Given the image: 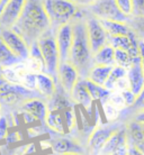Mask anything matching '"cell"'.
Here are the masks:
<instances>
[{
	"instance_id": "obj_12",
	"label": "cell",
	"mask_w": 144,
	"mask_h": 155,
	"mask_svg": "<svg viewBox=\"0 0 144 155\" xmlns=\"http://www.w3.org/2000/svg\"><path fill=\"white\" fill-rule=\"evenodd\" d=\"M55 38L58 43L59 53H60V61L61 63L69 62L70 52L73 43V28L72 24L62 25L55 31Z\"/></svg>"
},
{
	"instance_id": "obj_45",
	"label": "cell",
	"mask_w": 144,
	"mask_h": 155,
	"mask_svg": "<svg viewBox=\"0 0 144 155\" xmlns=\"http://www.w3.org/2000/svg\"><path fill=\"white\" fill-rule=\"evenodd\" d=\"M1 1H2V0H0V2H1Z\"/></svg>"
},
{
	"instance_id": "obj_39",
	"label": "cell",
	"mask_w": 144,
	"mask_h": 155,
	"mask_svg": "<svg viewBox=\"0 0 144 155\" xmlns=\"http://www.w3.org/2000/svg\"><path fill=\"white\" fill-rule=\"evenodd\" d=\"M131 119L135 120L137 123H141V124H144V110H141V111L133 114V117Z\"/></svg>"
},
{
	"instance_id": "obj_8",
	"label": "cell",
	"mask_w": 144,
	"mask_h": 155,
	"mask_svg": "<svg viewBox=\"0 0 144 155\" xmlns=\"http://www.w3.org/2000/svg\"><path fill=\"white\" fill-rule=\"evenodd\" d=\"M87 33H88V38H89L91 52L95 54L96 52L100 50L102 46L108 44V34L104 28L100 19L91 16L86 19Z\"/></svg>"
},
{
	"instance_id": "obj_28",
	"label": "cell",
	"mask_w": 144,
	"mask_h": 155,
	"mask_svg": "<svg viewBox=\"0 0 144 155\" xmlns=\"http://www.w3.org/2000/svg\"><path fill=\"white\" fill-rule=\"evenodd\" d=\"M129 25L133 29V31L139 36L140 39H144V17L133 16L129 21Z\"/></svg>"
},
{
	"instance_id": "obj_9",
	"label": "cell",
	"mask_w": 144,
	"mask_h": 155,
	"mask_svg": "<svg viewBox=\"0 0 144 155\" xmlns=\"http://www.w3.org/2000/svg\"><path fill=\"white\" fill-rule=\"evenodd\" d=\"M0 38L7 45L14 54H16L20 60L26 61L29 56V45L22 36L16 33L12 28L0 29Z\"/></svg>"
},
{
	"instance_id": "obj_17",
	"label": "cell",
	"mask_w": 144,
	"mask_h": 155,
	"mask_svg": "<svg viewBox=\"0 0 144 155\" xmlns=\"http://www.w3.org/2000/svg\"><path fill=\"white\" fill-rule=\"evenodd\" d=\"M28 69L34 73H45V63L39 46V43L36 42L29 46V56L25 61Z\"/></svg>"
},
{
	"instance_id": "obj_38",
	"label": "cell",
	"mask_w": 144,
	"mask_h": 155,
	"mask_svg": "<svg viewBox=\"0 0 144 155\" xmlns=\"http://www.w3.org/2000/svg\"><path fill=\"white\" fill-rule=\"evenodd\" d=\"M139 53H140L141 64H142V69L144 72V39H140L139 43Z\"/></svg>"
},
{
	"instance_id": "obj_18",
	"label": "cell",
	"mask_w": 144,
	"mask_h": 155,
	"mask_svg": "<svg viewBox=\"0 0 144 155\" xmlns=\"http://www.w3.org/2000/svg\"><path fill=\"white\" fill-rule=\"evenodd\" d=\"M70 97L74 102L82 106L85 109H89L91 107V105H92V101H94V99L90 96L89 90L87 88L85 79L79 80L78 83L74 87V89L72 90V93H71Z\"/></svg>"
},
{
	"instance_id": "obj_3",
	"label": "cell",
	"mask_w": 144,
	"mask_h": 155,
	"mask_svg": "<svg viewBox=\"0 0 144 155\" xmlns=\"http://www.w3.org/2000/svg\"><path fill=\"white\" fill-rule=\"evenodd\" d=\"M44 8L51 20L52 29L55 31L60 26L72 23L75 18H80L79 6L71 0H43Z\"/></svg>"
},
{
	"instance_id": "obj_2",
	"label": "cell",
	"mask_w": 144,
	"mask_h": 155,
	"mask_svg": "<svg viewBox=\"0 0 144 155\" xmlns=\"http://www.w3.org/2000/svg\"><path fill=\"white\" fill-rule=\"evenodd\" d=\"M71 24L73 28V43L71 47L69 62L77 68L81 79H86L90 68L94 65V54L91 52L88 38L86 20L75 18Z\"/></svg>"
},
{
	"instance_id": "obj_31",
	"label": "cell",
	"mask_w": 144,
	"mask_h": 155,
	"mask_svg": "<svg viewBox=\"0 0 144 155\" xmlns=\"http://www.w3.org/2000/svg\"><path fill=\"white\" fill-rule=\"evenodd\" d=\"M63 113H64L66 128H68V130H71L72 127L74 126V124H75V115H74L73 109H72V107H70V108L65 109Z\"/></svg>"
},
{
	"instance_id": "obj_32",
	"label": "cell",
	"mask_w": 144,
	"mask_h": 155,
	"mask_svg": "<svg viewBox=\"0 0 144 155\" xmlns=\"http://www.w3.org/2000/svg\"><path fill=\"white\" fill-rule=\"evenodd\" d=\"M122 94H123V97L125 99V102H126V107L127 109L132 108L133 105L135 104V100H136V94L133 92L131 89H127V90H124V91H121Z\"/></svg>"
},
{
	"instance_id": "obj_23",
	"label": "cell",
	"mask_w": 144,
	"mask_h": 155,
	"mask_svg": "<svg viewBox=\"0 0 144 155\" xmlns=\"http://www.w3.org/2000/svg\"><path fill=\"white\" fill-rule=\"evenodd\" d=\"M23 60H20L16 54H14L12 50L2 42V39L0 38V69L2 68H8L22 62Z\"/></svg>"
},
{
	"instance_id": "obj_22",
	"label": "cell",
	"mask_w": 144,
	"mask_h": 155,
	"mask_svg": "<svg viewBox=\"0 0 144 155\" xmlns=\"http://www.w3.org/2000/svg\"><path fill=\"white\" fill-rule=\"evenodd\" d=\"M94 64L98 65H115V48L110 44H106L92 56Z\"/></svg>"
},
{
	"instance_id": "obj_37",
	"label": "cell",
	"mask_w": 144,
	"mask_h": 155,
	"mask_svg": "<svg viewBox=\"0 0 144 155\" xmlns=\"http://www.w3.org/2000/svg\"><path fill=\"white\" fill-rule=\"evenodd\" d=\"M79 7H90L92 4H95L97 0H71Z\"/></svg>"
},
{
	"instance_id": "obj_43",
	"label": "cell",
	"mask_w": 144,
	"mask_h": 155,
	"mask_svg": "<svg viewBox=\"0 0 144 155\" xmlns=\"http://www.w3.org/2000/svg\"><path fill=\"white\" fill-rule=\"evenodd\" d=\"M51 155H86V154H75V153H69V154H55V153H52Z\"/></svg>"
},
{
	"instance_id": "obj_10",
	"label": "cell",
	"mask_w": 144,
	"mask_h": 155,
	"mask_svg": "<svg viewBox=\"0 0 144 155\" xmlns=\"http://www.w3.org/2000/svg\"><path fill=\"white\" fill-rule=\"evenodd\" d=\"M27 0H8L0 14V29L12 28L24 12Z\"/></svg>"
},
{
	"instance_id": "obj_5",
	"label": "cell",
	"mask_w": 144,
	"mask_h": 155,
	"mask_svg": "<svg viewBox=\"0 0 144 155\" xmlns=\"http://www.w3.org/2000/svg\"><path fill=\"white\" fill-rule=\"evenodd\" d=\"M39 94L36 90H31L20 84H15L6 81L0 77V104L5 106L23 105L32 98H37Z\"/></svg>"
},
{
	"instance_id": "obj_26",
	"label": "cell",
	"mask_w": 144,
	"mask_h": 155,
	"mask_svg": "<svg viewBox=\"0 0 144 155\" xmlns=\"http://www.w3.org/2000/svg\"><path fill=\"white\" fill-rule=\"evenodd\" d=\"M134 58L124 50H115V65L122 66L129 70L132 66Z\"/></svg>"
},
{
	"instance_id": "obj_27",
	"label": "cell",
	"mask_w": 144,
	"mask_h": 155,
	"mask_svg": "<svg viewBox=\"0 0 144 155\" xmlns=\"http://www.w3.org/2000/svg\"><path fill=\"white\" fill-rule=\"evenodd\" d=\"M102 104V113H104V116L105 118L107 119V121L109 123H114V121H116L118 119V117L121 115V110H118V109L113 106L108 100L104 101V102H101Z\"/></svg>"
},
{
	"instance_id": "obj_11",
	"label": "cell",
	"mask_w": 144,
	"mask_h": 155,
	"mask_svg": "<svg viewBox=\"0 0 144 155\" xmlns=\"http://www.w3.org/2000/svg\"><path fill=\"white\" fill-rule=\"evenodd\" d=\"M80 79V73L73 64H71L70 62L60 63L58 70V81L63 92L71 96L72 90Z\"/></svg>"
},
{
	"instance_id": "obj_19",
	"label": "cell",
	"mask_w": 144,
	"mask_h": 155,
	"mask_svg": "<svg viewBox=\"0 0 144 155\" xmlns=\"http://www.w3.org/2000/svg\"><path fill=\"white\" fill-rule=\"evenodd\" d=\"M45 125L59 134H64L66 127L64 113L62 110H59V109H49Z\"/></svg>"
},
{
	"instance_id": "obj_21",
	"label": "cell",
	"mask_w": 144,
	"mask_h": 155,
	"mask_svg": "<svg viewBox=\"0 0 144 155\" xmlns=\"http://www.w3.org/2000/svg\"><path fill=\"white\" fill-rule=\"evenodd\" d=\"M104 28L106 29L109 37L112 36H125L131 34L132 28L129 25V23L123 21H115V20H106L100 19Z\"/></svg>"
},
{
	"instance_id": "obj_29",
	"label": "cell",
	"mask_w": 144,
	"mask_h": 155,
	"mask_svg": "<svg viewBox=\"0 0 144 155\" xmlns=\"http://www.w3.org/2000/svg\"><path fill=\"white\" fill-rule=\"evenodd\" d=\"M107 100H108L113 106H115L118 110H121V111L127 109L125 99H124V97H123V94H122L121 91H110V94H109V97Z\"/></svg>"
},
{
	"instance_id": "obj_34",
	"label": "cell",
	"mask_w": 144,
	"mask_h": 155,
	"mask_svg": "<svg viewBox=\"0 0 144 155\" xmlns=\"http://www.w3.org/2000/svg\"><path fill=\"white\" fill-rule=\"evenodd\" d=\"M131 89V85H129V80L127 75L124 78L119 79L118 81L116 82V84L114 87L113 91H124V90Z\"/></svg>"
},
{
	"instance_id": "obj_41",
	"label": "cell",
	"mask_w": 144,
	"mask_h": 155,
	"mask_svg": "<svg viewBox=\"0 0 144 155\" xmlns=\"http://www.w3.org/2000/svg\"><path fill=\"white\" fill-rule=\"evenodd\" d=\"M6 140H7L8 143H14V142H17L18 140V136H17V133H10L6 136Z\"/></svg>"
},
{
	"instance_id": "obj_7",
	"label": "cell",
	"mask_w": 144,
	"mask_h": 155,
	"mask_svg": "<svg viewBox=\"0 0 144 155\" xmlns=\"http://www.w3.org/2000/svg\"><path fill=\"white\" fill-rule=\"evenodd\" d=\"M121 126H116L114 124L106 125V126H99L96 127L92 132L89 134L88 140H87V151L88 155H99L102 147L105 146L109 137L113 135Z\"/></svg>"
},
{
	"instance_id": "obj_4",
	"label": "cell",
	"mask_w": 144,
	"mask_h": 155,
	"mask_svg": "<svg viewBox=\"0 0 144 155\" xmlns=\"http://www.w3.org/2000/svg\"><path fill=\"white\" fill-rule=\"evenodd\" d=\"M37 43L45 63V73L51 75L55 81H58V70L61 61H60V53H59L54 29H50L46 31L37 41Z\"/></svg>"
},
{
	"instance_id": "obj_42",
	"label": "cell",
	"mask_w": 144,
	"mask_h": 155,
	"mask_svg": "<svg viewBox=\"0 0 144 155\" xmlns=\"http://www.w3.org/2000/svg\"><path fill=\"white\" fill-rule=\"evenodd\" d=\"M8 2V0H2L1 2H0V14H1V12H2V9H4V7L6 6V4Z\"/></svg>"
},
{
	"instance_id": "obj_35",
	"label": "cell",
	"mask_w": 144,
	"mask_h": 155,
	"mask_svg": "<svg viewBox=\"0 0 144 155\" xmlns=\"http://www.w3.org/2000/svg\"><path fill=\"white\" fill-rule=\"evenodd\" d=\"M8 135V120L4 115H0V140Z\"/></svg>"
},
{
	"instance_id": "obj_13",
	"label": "cell",
	"mask_w": 144,
	"mask_h": 155,
	"mask_svg": "<svg viewBox=\"0 0 144 155\" xmlns=\"http://www.w3.org/2000/svg\"><path fill=\"white\" fill-rule=\"evenodd\" d=\"M51 148L55 154H69V153L86 154V148L81 144L77 140L66 138V137L53 140L51 143Z\"/></svg>"
},
{
	"instance_id": "obj_24",
	"label": "cell",
	"mask_w": 144,
	"mask_h": 155,
	"mask_svg": "<svg viewBox=\"0 0 144 155\" xmlns=\"http://www.w3.org/2000/svg\"><path fill=\"white\" fill-rule=\"evenodd\" d=\"M85 82H86L87 88L89 90L90 96L94 99V101L98 100V101L104 102V101H106L108 99L109 94H110V91H109L108 89H106L104 85L96 84V83L91 82L90 80H88V79H85Z\"/></svg>"
},
{
	"instance_id": "obj_16",
	"label": "cell",
	"mask_w": 144,
	"mask_h": 155,
	"mask_svg": "<svg viewBox=\"0 0 144 155\" xmlns=\"http://www.w3.org/2000/svg\"><path fill=\"white\" fill-rule=\"evenodd\" d=\"M36 91L44 98L52 99L56 93V81L47 73L36 74Z\"/></svg>"
},
{
	"instance_id": "obj_14",
	"label": "cell",
	"mask_w": 144,
	"mask_h": 155,
	"mask_svg": "<svg viewBox=\"0 0 144 155\" xmlns=\"http://www.w3.org/2000/svg\"><path fill=\"white\" fill-rule=\"evenodd\" d=\"M127 78L129 80L131 90L136 96H139L144 88V72L142 69L140 56L134 58L132 66L127 70Z\"/></svg>"
},
{
	"instance_id": "obj_6",
	"label": "cell",
	"mask_w": 144,
	"mask_h": 155,
	"mask_svg": "<svg viewBox=\"0 0 144 155\" xmlns=\"http://www.w3.org/2000/svg\"><path fill=\"white\" fill-rule=\"evenodd\" d=\"M88 8L92 16L99 19L115 20V21H123V23H129L131 19L119 12L115 0H97L95 4H92Z\"/></svg>"
},
{
	"instance_id": "obj_15",
	"label": "cell",
	"mask_w": 144,
	"mask_h": 155,
	"mask_svg": "<svg viewBox=\"0 0 144 155\" xmlns=\"http://www.w3.org/2000/svg\"><path fill=\"white\" fill-rule=\"evenodd\" d=\"M22 109H23V111H26V113L31 114L32 116L35 117L37 121H39L42 125H45L49 108L42 99H39V97L28 99L22 105Z\"/></svg>"
},
{
	"instance_id": "obj_36",
	"label": "cell",
	"mask_w": 144,
	"mask_h": 155,
	"mask_svg": "<svg viewBox=\"0 0 144 155\" xmlns=\"http://www.w3.org/2000/svg\"><path fill=\"white\" fill-rule=\"evenodd\" d=\"M134 1V16L144 17V0H133Z\"/></svg>"
},
{
	"instance_id": "obj_33",
	"label": "cell",
	"mask_w": 144,
	"mask_h": 155,
	"mask_svg": "<svg viewBox=\"0 0 144 155\" xmlns=\"http://www.w3.org/2000/svg\"><path fill=\"white\" fill-rule=\"evenodd\" d=\"M133 111V114L137 113V111H141V110H144V88L143 90L141 91V93L136 97V100H135V104L133 105L132 108H129Z\"/></svg>"
},
{
	"instance_id": "obj_30",
	"label": "cell",
	"mask_w": 144,
	"mask_h": 155,
	"mask_svg": "<svg viewBox=\"0 0 144 155\" xmlns=\"http://www.w3.org/2000/svg\"><path fill=\"white\" fill-rule=\"evenodd\" d=\"M117 8L119 12L126 17H133L134 16V1L133 0H115Z\"/></svg>"
},
{
	"instance_id": "obj_1",
	"label": "cell",
	"mask_w": 144,
	"mask_h": 155,
	"mask_svg": "<svg viewBox=\"0 0 144 155\" xmlns=\"http://www.w3.org/2000/svg\"><path fill=\"white\" fill-rule=\"evenodd\" d=\"M12 29L18 33L29 46L52 29L43 0H27L23 14L12 26Z\"/></svg>"
},
{
	"instance_id": "obj_25",
	"label": "cell",
	"mask_w": 144,
	"mask_h": 155,
	"mask_svg": "<svg viewBox=\"0 0 144 155\" xmlns=\"http://www.w3.org/2000/svg\"><path fill=\"white\" fill-rule=\"evenodd\" d=\"M127 75V70L124 69V68H122V66H118V65H114L113 66V70L110 72L108 77V80L107 82L105 83V88L106 89H108L109 91H113L114 87L116 84V82L122 79V78H124Z\"/></svg>"
},
{
	"instance_id": "obj_20",
	"label": "cell",
	"mask_w": 144,
	"mask_h": 155,
	"mask_svg": "<svg viewBox=\"0 0 144 155\" xmlns=\"http://www.w3.org/2000/svg\"><path fill=\"white\" fill-rule=\"evenodd\" d=\"M113 70V66L110 65H98V64H94L90 68L89 72L87 74L86 79L90 80L91 82H94L96 84L104 85L108 80V77L110 72Z\"/></svg>"
},
{
	"instance_id": "obj_44",
	"label": "cell",
	"mask_w": 144,
	"mask_h": 155,
	"mask_svg": "<svg viewBox=\"0 0 144 155\" xmlns=\"http://www.w3.org/2000/svg\"><path fill=\"white\" fill-rule=\"evenodd\" d=\"M0 111H1V104H0Z\"/></svg>"
},
{
	"instance_id": "obj_40",
	"label": "cell",
	"mask_w": 144,
	"mask_h": 155,
	"mask_svg": "<svg viewBox=\"0 0 144 155\" xmlns=\"http://www.w3.org/2000/svg\"><path fill=\"white\" fill-rule=\"evenodd\" d=\"M127 155H144V153L141 151L140 148H137L136 146H133V145H129V154Z\"/></svg>"
}]
</instances>
